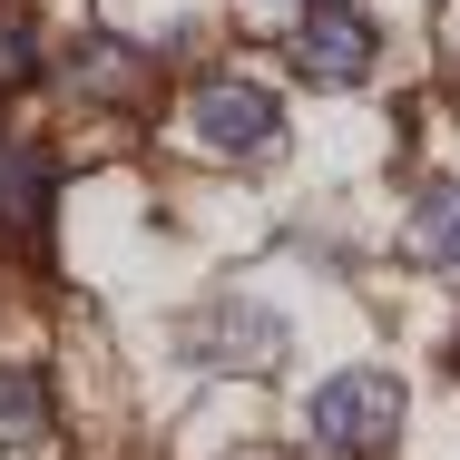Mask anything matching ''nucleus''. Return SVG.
Listing matches in <instances>:
<instances>
[{"label": "nucleus", "instance_id": "3", "mask_svg": "<svg viewBox=\"0 0 460 460\" xmlns=\"http://www.w3.org/2000/svg\"><path fill=\"white\" fill-rule=\"evenodd\" d=\"M186 137L206 147V157H265L284 137V108L265 79H235V69H216V79H196L186 89Z\"/></svg>", "mask_w": 460, "mask_h": 460}, {"label": "nucleus", "instance_id": "2", "mask_svg": "<svg viewBox=\"0 0 460 460\" xmlns=\"http://www.w3.org/2000/svg\"><path fill=\"white\" fill-rule=\"evenodd\" d=\"M284 59L314 89H353V79H372V59H382V30H372V10H353V0H304L294 30H284Z\"/></svg>", "mask_w": 460, "mask_h": 460}, {"label": "nucleus", "instance_id": "4", "mask_svg": "<svg viewBox=\"0 0 460 460\" xmlns=\"http://www.w3.org/2000/svg\"><path fill=\"white\" fill-rule=\"evenodd\" d=\"M186 363H226V372L284 363V314H265V304H206L186 323Z\"/></svg>", "mask_w": 460, "mask_h": 460}, {"label": "nucleus", "instance_id": "5", "mask_svg": "<svg viewBox=\"0 0 460 460\" xmlns=\"http://www.w3.org/2000/svg\"><path fill=\"white\" fill-rule=\"evenodd\" d=\"M49 206H59V167L40 147H0V245H40Z\"/></svg>", "mask_w": 460, "mask_h": 460}, {"label": "nucleus", "instance_id": "6", "mask_svg": "<svg viewBox=\"0 0 460 460\" xmlns=\"http://www.w3.org/2000/svg\"><path fill=\"white\" fill-rule=\"evenodd\" d=\"M411 265H431V275H460V177H431L411 196Z\"/></svg>", "mask_w": 460, "mask_h": 460}, {"label": "nucleus", "instance_id": "9", "mask_svg": "<svg viewBox=\"0 0 460 460\" xmlns=\"http://www.w3.org/2000/svg\"><path fill=\"white\" fill-rule=\"evenodd\" d=\"M40 10H20V0H0V89H30L40 79Z\"/></svg>", "mask_w": 460, "mask_h": 460}, {"label": "nucleus", "instance_id": "7", "mask_svg": "<svg viewBox=\"0 0 460 460\" xmlns=\"http://www.w3.org/2000/svg\"><path fill=\"white\" fill-rule=\"evenodd\" d=\"M137 79H147V59H137V49H128L118 30H89V40H79V59H69V89L89 98V108H108V98H128Z\"/></svg>", "mask_w": 460, "mask_h": 460}, {"label": "nucleus", "instance_id": "8", "mask_svg": "<svg viewBox=\"0 0 460 460\" xmlns=\"http://www.w3.org/2000/svg\"><path fill=\"white\" fill-rule=\"evenodd\" d=\"M49 431H59L49 382H40V372H10V382H0V451H40Z\"/></svg>", "mask_w": 460, "mask_h": 460}, {"label": "nucleus", "instance_id": "1", "mask_svg": "<svg viewBox=\"0 0 460 460\" xmlns=\"http://www.w3.org/2000/svg\"><path fill=\"white\" fill-rule=\"evenodd\" d=\"M392 441H402V382L382 363H343L333 382H314V402H304L314 460H382Z\"/></svg>", "mask_w": 460, "mask_h": 460}]
</instances>
